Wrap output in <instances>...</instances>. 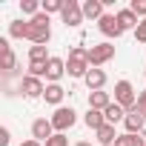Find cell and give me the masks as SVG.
Returning <instances> with one entry per match:
<instances>
[{
	"instance_id": "6da1fadb",
	"label": "cell",
	"mask_w": 146,
	"mask_h": 146,
	"mask_svg": "<svg viewBox=\"0 0 146 146\" xmlns=\"http://www.w3.org/2000/svg\"><path fill=\"white\" fill-rule=\"evenodd\" d=\"M26 40H32L35 46H46L49 40H52V26H49V15H35L32 20H29V37Z\"/></svg>"
},
{
	"instance_id": "7a4b0ae2",
	"label": "cell",
	"mask_w": 146,
	"mask_h": 146,
	"mask_svg": "<svg viewBox=\"0 0 146 146\" xmlns=\"http://www.w3.org/2000/svg\"><path fill=\"white\" fill-rule=\"evenodd\" d=\"M115 103L123 106L126 112H132V109L137 106V92H135V86H132L129 80H117V83H115Z\"/></svg>"
},
{
	"instance_id": "3957f363",
	"label": "cell",
	"mask_w": 146,
	"mask_h": 146,
	"mask_svg": "<svg viewBox=\"0 0 146 146\" xmlns=\"http://www.w3.org/2000/svg\"><path fill=\"white\" fill-rule=\"evenodd\" d=\"M112 57H115V43H109V40H103V43H98V46L89 49V66L92 69H100Z\"/></svg>"
},
{
	"instance_id": "277c9868",
	"label": "cell",
	"mask_w": 146,
	"mask_h": 146,
	"mask_svg": "<svg viewBox=\"0 0 146 146\" xmlns=\"http://www.w3.org/2000/svg\"><path fill=\"white\" fill-rule=\"evenodd\" d=\"M49 120H52L54 132H63V135H66V129H72V126H75V120H78V112L72 109V106H60V109H54V115H52Z\"/></svg>"
},
{
	"instance_id": "5b68a950",
	"label": "cell",
	"mask_w": 146,
	"mask_h": 146,
	"mask_svg": "<svg viewBox=\"0 0 146 146\" xmlns=\"http://www.w3.org/2000/svg\"><path fill=\"white\" fill-rule=\"evenodd\" d=\"M60 17H63V23L66 26H80L86 17H83V6L78 3V0H66V6H63V12H60Z\"/></svg>"
},
{
	"instance_id": "8992f818",
	"label": "cell",
	"mask_w": 146,
	"mask_h": 146,
	"mask_svg": "<svg viewBox=\"0 0 146 146\" xmlns=\"http://www.w3.org/2000/svg\"><path fill=\"white\" fill-rule=\"evenodd\" d=\"M98 29H100V35H103V37H109V40H112V37L117 40V37L123 35V29H120V23H117V17H115V15H103V17L98 20Z\"/></svg>"
},
{
	"instance_id": "52a82bcc",
	"label": "cell",
	"mask_w": 146,
	"mask_h": 146,
	"mask_svg": "<svg viewBox=\"0 0 146 146\" xmlns=\"http://www.w3.org/2000/svg\"><path fill=\"white\" fill-rule=\"evenodd\" d=\"M57 132H54V126H52V120L49 117H37L35 123H32V137L35 140H40V143H46L49 137H54Z\"/></svg>"
},
{
	"instance_id": "ba28073f",
	"label": "cell",
	"mask_w": 146,
	"mask_h": 146,
	"mask_svg": "<svg viewBox=\"0 0 146 146\" xmlns=\"http://www.w3.org/2000/svg\"><path fill=\"white\" fill-rule=\"evenodd\" d=\"M20 92H23L26 98H43L46 86H43V80H40V78H32V75H26V78L20 80Z\"/></svg>"
},
{
	"instance_id": "9c48e42d",
	"label": "cell",
	"mask_w": 146,
	"mask_h": 146,
	"mask_svg": "<svg viewBox=\"0 0 146 146\" xmlns=\"http://www.w3.org/2000/svg\"><path fill=\"white\" fill-rule=\"evenodd\" d=\"M66 75V60L63 57H49V69H46V80L49 83H60V78Z\"/></svg>"
},
{
	"instance_id": "30bf717a",
	"label": "cell",
	"mask_w": 146,
	"mask_h": 146,
	"mask_svg": "<svg viewBox=\"0 0 146 146\" xmlns=\"http://www.w3.org/2000/svg\"><path fill=\"white\" fill-rule=\"evenodd\" d=\"M123 126H126V132H129V135H140V132H143V126H146V123H143V112L135 106V109L126 115Z\"/></svg>"
},
{
	"instance_id": "8fae6325",
	"label": "cell",
	"mask_w": 146,
	"mask_h": 146,
	"mask_svg": "<svg viewBox=\"0 0 146 146\" xmlns=\"http://www.w3.org/2000/svg\"><path fill=\"white\" fill-rule=\"evenodd\" d=\"M115 100L109 98V92H89V109H98V112H106L109 106H112Z\"/></svg>"
},
{
	"instance_id": "7c38bea8",
	"label": "cell",
	"mask_w": 146,
	"mask_h": 146,
	"mask_svg": "<svg viewBox=\"0 0 146 146\" xmlns=\"http://www.w3.org/2000/svg\"><path fill=\"white\" fill-rule=\"evenodd\" d=\"M83 80H86L89 92H100V89L106 86V72H103V69H89V75H86Z\"/></svg>"
},
{
	"instance_id": "4fadbf2b",
	"label": "cell",
	"mask_w": 146,
	"mask_h": 146,
	"mask_svg": "<svg viewBox=\"0 0 146 146\" xmlns=\"http://www.w3.org/2000/svg\"><path fill=\"white\" fill-rule=\"evenodd\" d=\"M115 17H117V23H120V29H123V32L137 29V23H140V17H137L132 9H120V12H115Z\"/></svg>"
},
{
	"instance_id": "5bb4252c",
	"label": "cell",
	"mask_w": 146,
	"mask_h": 146,
	"mask_svg": "<svg viewBox=\"0 0 146 146\" xmlns=\"http://www.w3.org/2000/svg\"><path fill=\"white\" fill-rule=\"evenodd\" d=\"M63 95H66V92H63V86H60V83H49V86H46V92H43V100H46L49 106H57V109H60Z\"/></svg>"
},
{
	"instance_id": "9a60e30c",
	"label": "cell",
	"mask_w": 146,
	"mask_h": 146,
	"mask_svg": "<svg viewBox=\"0 0 146 146\" xmlns=\"http://www.w3.org/2000/svg\"><path fill=\"white\" fill-rule=\"evenodd\" d=\"M106 6H103V0H86L83 3V17H89V20H100L106 12H103Z\"/></svg>"
},
{
	"instance_id": "2e32d148",
	"label": "cell",
	"mask_w": 146,
	"mask_h": 146,
	"mask_svg": "<svg viewBox=\"0 0 146 146\" xmlns=\"http://www.w3.org/2000/svg\"><path fill=\"white\" fill-rule=\"evenodd\" d=\"M126 115H129V112H126L123 106H117V103H112V106H109V109L103 112V117H106V123H112V126H117V123H123V120H126Z\"/></svg>"
},
{
	"instance_id": "e0dca14e",
	"label": "cell",
	"mask_w": 146,
	"mask_h": 146,
	"mask_svg": "<svg viewBox=\"0 0 146 146\" xmlns=\"http://www.w3.org/2000/svg\"><path fill=\"white\" fill-rule=\"evenodd\" d=\"M95 135H98V143H100V146H115V140H117V132H115V126H112V123L100 126Z\"/></svg>"
},
{
	"instance_id": "ac0fdd59",
	"label": "cell",
	"mask_w": 146,
	"mask_h": 146,
	"mask_svg": "<svg viewBox=\"0 0 146 146\" xmlns=\"http://www.w3.org/2000/svg\"><path fill=\"white\" fill-rule=\"evenodd\" d=\"M83 123H86L92 132H98L100 126H106V117H103V112H98V109H89V112L83 115Z\"/></svg>"
},
{
	"instance_id": "d6986e66",
	"label": "cell",
	"mask_w": 146,
	"mask_h": 146,
	"mask_svg": "<svg viewBox=\"0 0 146 146\" xmlns=\"http://www.w3.org/2000/svg\"><path fill=\"white\" fill-rule=\"evenodd\" d=\"M9 37H15V40L29 37V20H12L9 23Z\"/></svg>"
},
{
	"instance_id": "ffe728a7",
	"label": "cell",
	"mask_w": 146,
	"mask_h": 146,
	"mask_svg": "<svg viewBox=\"0 0 146 146\" xmlns=\"http://www.w3.org/2000/svg\"><path fill=\"white\" fill-rule=\"evenodd\" d=\"M0 54H3V69H6V72H12L17 60H15V52H12V46H9V40H6V37L0 40Z\"/></svg>"
},
{
	"instance_id": "44dd1931",
	"label": "cell",
	"mask_w": 146,
	"mask_h": 146,
	"mask_svg": "<svg viewBox=\"0 0 146 146\" xmlns=\"http://www.w3.org/2000/svg\"><path fill=\"white\" fill-rule=\"evenodd\" d=\"M115 146H146V140H143V135H129V132H123V135H117Z\"/></svg>"
},
{
	"instance_id": "7402d4cb",
	"label": "cell",
	"mask_w": 146,
	"mask_h": 146,
	"mask_svg": "<svg viewBox=\"0 0 146 146\" xmlns=\"http://www.w3.org/2000/svg\"><path fill=\"white\" fill-rule=\"evenodd\" d=\"M46 69H49V60H29V75L32 78H46Z\"/></svg>"
},
{
	"instance_id": "603a6c76",
	"label": "cell",
	"mask_w": 146,
	"mask_h": 146,
	"mask_svg": "<svg viewBox=\"0 0 146 146\" xmlns=\"http://www.w3.org/2000/svg\"><path fill=\"white\" fill-rule=\"evenodd\" d=\"M66 0H46V3H40V12L43 15H54V12H63Z\"/></svg>"
},
{
	"instance_id": "cb8c5ba5",
	"label": "cell",
	"mask_w": 146,
	"mask_h": 146,
	"mask_svg": "<svg viewBox=\"0 0 146 146\" xmlns=\"http://www.w3.org/2000/svg\"><path fill=\"white\" fill-rule=\"evenodd\" d=\"M20 12L23 15H40V3H37V0H20Z\"/></svg>"
},
{
	"instance_id": "d4e9b609",
	"label": "cell",
	"mask_w": 146,
	"mask_h": 146,
	"mask_svg": "<svg viewBox=\"0 0 146 146\" xmlns=\"http://www.w3.org/2000/svg\"><path fill=\"white\" fill-rule=\"evenodd\" d=\"M29 60H49L46 46H32V49H29Z\"/></svg>"
},
{
	"instance_id": "484cf974",
	"label": "cell",
	"mask_w": 146,
	"mask_h": 146,
	"mask_svg": "<svg viewBox=\"0 0 146 146\" xmlns=\"http://www.w3.org/2000/svg\"><path fill=\"white\" fill-rule=\"evenodd\" d=\"M129 9H132L137 17H143V20H146V0H132V3H129Z\"/></svg>"
},
{
	"instance_id": "4316f807",
	"label": "cell",
	"mask_w": 146,
	"mask_h": 146,
	"mask_svg": "<svg viewBox=\"0 0 146 146\" xmlns=\"http://www.w3.org/2000/svg\"><path fill=\"white\" fill-rule=\"evenodd\" d=\"M43 146H69V137H66L63 132H57V135H54V137H49Z\"/></svg>"
},
{
	"instance_id": "83f0119b",
	"label": "cell",
	"mask_w": 146,
	"mask_h": 146,
	"mask_svg": "<svg viewBox=\"0 0 146 146\" xmlns=\"http://www.w3.org/2000/svg\"><path fill=\"white\" fill-rule=\"evenodd\" d=\"M135 37H137V43H146V20H140V23H137Z\"/></svg>"
},
{
	"instance_id": "f1b7e54d",
	"label": "cell",
	"mask_w": 146,
	"mask_h": 146,
	"mask_svg": "<svg viewBox=\"0 0 146 146\" xmlns=\"http://www.w3.org/2000/svg\"><path fill=\"white\" fill-rule=\"evenodd\" d=\"M9 140H12V132L3 126V129H0V146H9Z\"/></svg>"
},
{
	"instance_id": "f546056e",
	"label": "cell",
	"mask_w": 146,
	"mask_h": 146,
	"mask_svg": "<svg viewBox=\"0 0 146 146\" xmlns=\"http://www.w3.org/2000/svg\"><path fill=\"white\" fill-rule=\"evenodd\" d=\"M137 109L146 115V89H143V92H137Z\"/></svg>"
},
{
	"instance_id": "4dcf8cb0",
	"label": "cell",
	"mask_w": 146,
	"mask_h": 146,
	"mask_svg": "<svg viewBox=\"0 0 146 146\" xmlns=\"http://www.w3.org/2000/svg\"><path fill=\"white\" fill-rule=\"evenodd\" d=\"M20 146H43V143H40V140H35V137H29V140H23Z\"/></svg>"
},
{
	"instance_id": "1f68e13d",
	"label": "cell",
	"mask_w": 146,
	"mask_h": 146,
	"mask_svg": "<svg viewBox=\"0 0 146 146\" xmlns=\"http://www.w3.org/2000/svg\"><path fill=\"white\" fill-rule=\"evenodd\" d=\"M75 146H92V143H89V140H80V143H75Z\"/></svg>"
},
{
	"instance_id": "d6a6232c",
	"label": "cell",
	"mask_w": 146,
	"mask_h": 146,
	"mask_svg": "<svg viewBox=\"0 0 146 146\" xmlns=\"http://www.w3.org/2000/svg\"><path fill=\"white\" fill-rule=\"evenodd\" d=\"M143 75H146V69H143Z\"/></svg>"
}]
</instances>
